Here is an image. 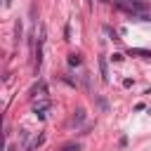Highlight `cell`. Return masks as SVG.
Instances as JSON below:
<instances>
[{
  "label": "cell",
  "instance_id": "3",
  "mask_svg": "<svg viewBox=\"0 0 151 151\" xmlns=\"http://www.w3.org/2000/svg\"><path fill=\"white\" fill-rule=\"evenodd\" d=\"M2 2H5V7H9V5H12V0H2Z\"/></svg>",
  "mask_w": 151,
  "mask_h": 151
},
{
  "label": "cell",
  "instance_id": "2",
  "mask_svg": "<svg viewBox=\"0 0 151 151\" xmlns=\"http://www.w3.org/2000/svg\"><path fill=\"white\" fill-rule=\"evenodd\" d=\"M68 64H80V57H78V54H71V59H68Z\"/></svg>",
  "mask_w": 151,
  "mask_h": 151
},
{
  "label": "cell",
  "instance_id": "1",
  "mask_svg": "<svg viewBox=\"0 0 151 151\" xmlns=\"http://www.w3.org/2000/svg\"><path fill=\"white\" fill-rule=\"evenodd\" d=\"M47 106H50V101H40V104H35V113H38V111H45Z\"/></svg>",
  "mask_w": 151,
  "mask_h": 151
}]
</instances>
